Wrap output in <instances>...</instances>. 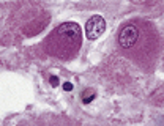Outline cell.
<instances>
[{
	"label": "cell",
	"mask_w": 164,
	"mask_h": 126,
	"mask_svg": "<svg viewBox=\"0 0 164 126\" xmlns=\"http://www.w3.org/2000/svg\"><path fill=\"white\" fill-rule=\"evenodd\" d=\"M82 33L76 22H63L47 36L46 47L51 55L58 58H71L81 47Z\"/></svg>",
	"instance_id": "obj_1"
},
{
	"label": "cell",
	"mask_w": 164,
	"mask_h": 126,
	"mask_svg": "<svg viewBox=\"0 0 164 126\" xmlns=\"http://www.w3.org/2000/svg\"><path fill=\"white\" fill-rule=\"evenodd\" d=\"M63 90H65V92H71V90H73V84L65 82V84H63Z\"/></svg>",
	"instance_id": "obj_6"
},
{
	"label": "cell",
	"mask_w": 164,
	"mask_h": 126,
	"mask_svg": "<svg viewBox=\"0 0 164 126\" xmlns=\"http://www.w3.org/2000/svg\"><path fill=\"white\" fill-rule=\"evenodd\" d=\"M49 82H51V85H52V87H57V85H58V77H57V76H51Z\"/></svg>",
	"instance_id": "obj_5"
},
{
	"label": "cell",
	"mask_w": 164,
	"mask_h": 126,
	"mask_svg": "<svg viewBox=\"0 0 164 126\" xmlns=\"http://www.w3.org/2000/svg\"><path fill=\"white\" fill-rule=\"evenodd\" d=\"M104 30H106V21H104V17L98 16V14L96 16H92L85 24V35L92 41L101 36L104 33Z\"/></svg>",
	"instance_id": "obj_3"
},
{
	"label": "cell",
	"mask_w": 164,
	"mask_h": 126,
	"mask_svg": "<svg viewBox=\"0 0 164 126\" xmlns=\"http://www.w3.org/2000/svg\"><path fill=\"white\" fill-rule=\"evenodd\" d=\"M93 99H95V93L88 95V96H84V98H82V103H84V104H88V103H92Z\"/></svg>",
	"instance_id": "obj_4"
},
{
	"label": "cell",
	"mask_w": 164,
	"mask_h": 126,
	"mask_svg": "<svg viewBox=\"0 0 164 126\" xmlns=\"http://www.w3.org/2000/svg\"><path fill=\"white\" fill-rule=\"evenodd\" d=\"M139 39V28L134 24H128L125 25L120 33H118V44L123 49H131Z\"/></svg>",
	"instance_id": "obj_2"
}]
</instances>
